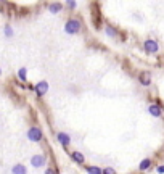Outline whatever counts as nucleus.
<instances>
[{"label": "nucleus", "mask_w": 164, "mask_h": 174, "mask_svg": "<svg viewBox=\"0 0 164 174\" xmlns=\"http://www.w3.org/2000/svg\"><path fill=\"white\" fill-rule=\"evenodd\" d=\"M5 36H7V37H12V36H13V29H12V26H5Z\"/></svg>", "instance_id": "15"}, {"label": "nucleus", "mask_w": 164, "mask_h": 174, "mask_svg": "<svg viewBox=\"0 0 164 174\" xmlns=\"http://www.w3.org/2000/svg\"><path fill=\"white\" fill-rule=\"evenodd\" d=\"M150 166H151V160L147 158V160H143V161L138 164V169H140V171H145V169H148Z\"/></svg>", "instance_id": "11"}, {"label": "nucleus", "mask_w": 164, "mask_h": 174, "mask_svg": "<svg viewBox=\"0 0 164 174\" xmlns=\"http://www.w3.org/2000/svg\"><path fill=\"white\" fill-rule=\"evenodd\" d=\"M103 174H116V171H114L113 168L108 166V168H105V169H103Z\"/></svg>", "instance_id": "17"}, {"label": "nucleus", "mask_w": 164, "mask_h": 174, "mask_svg": "<svg viewBox=\"0 0 164 174\" xmlns=\"http://www.w3.org/2000/svg\"><path fill=\"white\" fill-rule=\"evenodd\" d=\"M71 157H73V160H74L76 163H79V164H82V163L85 161L84 155H82L81 152H73V155H71Z\"/></svg>", "instance_id": "9"}, {"label": "nucleus", "mask_w": 164, "mask_h": 174, "mask_svg": "<svg viewBox=\"0 0 164 174\" xmlns=\"http://www.w3.org/2000/svg\"><path fill=\"white\" fill-rule=\"evenodd\" d=\"M145 50H147L148 53H156L158 50H159V47H158V42L156 41H147L145 42Z\"/></svg>", "instance_id": "4"}, {"label": "nucleus", "mask_w": 164, "mask_h": 174, "mask_svg": "<svg viewBox=\"0 0 164 174\" xmlns=\"http://www.w3.org/2000/svg\"><path fill=\"white\" fill-rule=\"evenodd\" d=\"M106 34H108V36H114L116 34V29H113L111 26H108V27H106Z\"/></svg>", "instance_id": "16"}, {"label": "nucleus", "mask_w": 164, "mask_h": 174, "mask_svg": "<svg viewBox=\"0 0 164 174\" xmlns=\"http://www.w3.org/2000/svg\"><path fill=\"white\" fill-rule=\"evenodd\" d=\"M138 79L143 85H150V73H142Z\"/></svg>", "instance_id": "10"}, {"label": "nucleus", "mask_w": 164, "mask_h": 174, "mask_svg": "<svg viewBox=\"0 0 164 174\" xmlns=\"http://www.w3.org/2000/svg\"><path fill=\"white\" fill-rule=\"evenodd\" d=\"M34 90H35V94H37L39 97L45 95L47 90H48V82H47V81H40V82H39V84L34 87Z\"/></svg>", "instance_id": "3"}, {"label": "nucleus", "mask_w": 164, "mask_h": 174, "mask_svg": "<svg viewBox=\"0 0 164 174\" xmlns=\"http://www.w3.org/2000/svg\"><path fill=\"white\" fill-rule=\"evenodd\" d=\"M159 174H164V164H161V166H158V169H156Z\"/></svg>", "instance_id": "18"}, {"label": "nucleus", "mask_w": 164, "mask_h": 174, "mask_svg": "<svg viewBox=\"0 0 164 174\" xmlns=\"http://www.w3.org/2000/svg\"><path fill=\"white\" fill-rule=\"evenodd\" d=\"M66 5H68V7H71V8H74V7H76V2H68Z\"/></svg>", "instance_id": "20"}, {"label": "nucleus", "mask_w": 164, "mask_h": 174, "mask_svg": "<svg viewBox=\"0 0 164 174\" xmlns=\"http://www.w3.org/2000/svg\"><path fill=\"white\" fill-rule=\"evenodd\" d=\"M148 111L151 116H154V118H158V116H161V108L158 105H150L148 106Z\"/></svg>", "instance_id": "8"}, {"label": "nucleus", "mask_w": 164, "mask_h": 174, "mask_svg": "<svg viewBox=\"0 0 164 174\" xmlns=\"http://www.w3.org/2000/svg\"><path fill=\"white\" fill-rule=\"evenodd\" d=\"M79 29H81V23L77 19H69L64 24V31L68 34H76V32H79Z\"/></svg>", "instance_id": "1"}, {"label": "nucleus", "mask_w": 164, "mask_h": 174, "mask_svg": "<svg viewBox=\"0 0 164 174\" xmlns=\"http://www.w3.org/2000/svg\"><path fill=\"white\" fill-rule=\"evenodd\" d=\"M27 139L31 140V142H39V140L42 139V131L34 126V128H31V129L27 131Z\"/></svg>", "instance_id": "2"}, {"label": "nucleus", "mask_w": 164, "mask_h": 174, "mask_svg": "<svg viewBox=\"0 0 164 174\" xmlns=\"http://www.w3.org/2000/svg\"><path fill=\"white\" fill-rule=\"evenodd\" d=\"M12 172L13 174H27V169H26V166L24 164H15V166L12 168Z\"/></svg>", "instance_id": "7"}, {"label": "nucleus", "mask_w": 164, "mask_h": 174, "mask_svg": "<svg viewBox=\"0 0 164 174\" xmlns=\"http://www.w3.org/2000/svg\"><path fill=\"white\" fill-rule=\"evenodd\" d=\"M31 164L34 168H40L45 164V157L44 155H34V157L31 158Z\"/></svg>", "instance_id": "5"}, {"label": "nucleus", "mask_w": 164, "mask_h": 174, "mask_svg": "<svg viewBox=\"0 0 164 174\" xmlns=\"http://www.w3.org/2000/svg\"><path fill=\"white\" fill-rule=\"evenodd\" d=\"M45 174H56V172H55V169H52V168H48V169L45 171Z\"/></svg>", "instance_id": "19"}, {"label": "nucleus", "mask_w": 164, "mask_h": 174, "mask_svg": "<svg viewBox=\"0 0 164 174\" xmlns=\"http://www.w3.org/2000/svg\"><path fill=\"white\" fill-rule=\"evenodd\" d=\"M61 8H63L61 3H52V5H50V12H52V13H58Z\"/></svg>", "instance_id": "13"}, {"label": "nucleus", "mask_w": 164, "mask_h": 174, "mask_svg": "<svg viewBox=\"0 0 164 174\" xmlns=\"http://www.w3.org/2000/svg\"><path fill=\"white\" fill-rule=\"evenodd\" d=\"M26 73H27L26 68H21V70L18 71V77H19L21 81H26V79H27V74H26Z\"/></svg>", "instance_id": "14"}, {"label": "nucleus", "mask_w": 164, "mask_h": 174, "mask_svg": "<svg viewBox=\"0 0 164 174\" xmlns=\"http://www.w3.org/2000/svg\"><path fill=\"white\" fill-rule=\"evenodd\" d=\"M0 74H2V70H0Z\"/></svg>", "instance_id": "21"}, {"label": "nucleus", "mask_w": 164, "mask_h": 174, "mask_svg": "<svg viewBox=\"0 0 164 174\" xmlns=\"http://www.w3.org/2000/svg\"><path fill=\"white\" fill-rule=\"evenodd\" d=\"M87 174H103V171L98 166H89L87 168Z\"/></svg>", "instance_id": "12"}, {"label": "nucleus", "mask_w": 164, "mask_h": 174, "mask_svg": "<svg viewBox=\"0 0 164 174\" xmlns=\"http://www.w3.org/2000/svg\"><path fill=\"white\" fill-rule=\"evenodd\" d=\"M58 142H60L63 147H68V145L71 143V139H69V135H68V134L60 132V134H58Z\"/></svg>", "instance_id": "6"}]
</instances>
